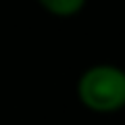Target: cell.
<instances>
[{
  "mask_svg": "<svg viewBox=\"0 0 125 125\" xmlns=\"http://www.w3.org/2000/svg\"><path fill=\"white\" fill-rule=\"evenodd\" d=\"M77 100L88 111L98 115H111L125 108V69L98 62L79 75L75 85Z\"/></svg>",
  "mask_w": 125,
  "mask_h": 125,
  "instance_id": "6da1fadb",
  "label": "cell"
},
{
  "mask_svg": "<svg viewBox=\"0 0 125 125\" xmlns=\"http://www.w3.org/2000/svg\"><path fill=\"white\" fill-rule=\"evenodd\" d=\"M36 2L52 17L69 19V17L79 15L88 0H36Z\"/></svg>",
  "mask_w": 125,
  "mask_h": 125,
  "instance_id": "7a4b0ae2",
  "label": "cell"
}]
</instances>
